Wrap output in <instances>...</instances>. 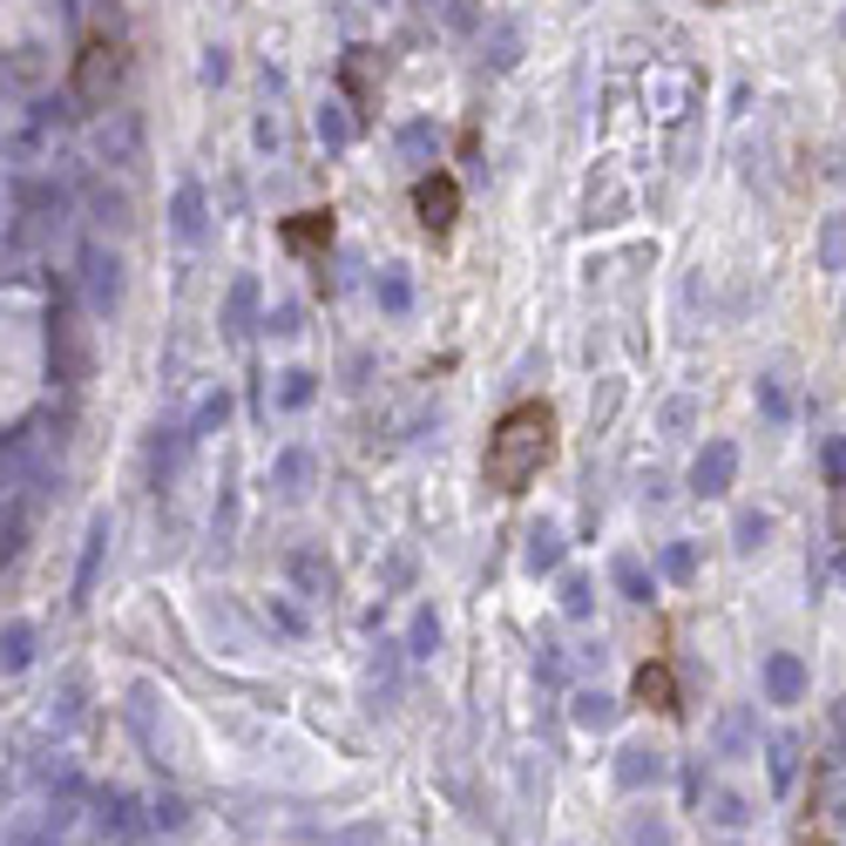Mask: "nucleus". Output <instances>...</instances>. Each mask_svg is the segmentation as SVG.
Segmentation results:
<instances>
[{
  "mask_svg": "<svg viewBox=\"0 0 846 846\" xmlns=\"http://www.w3.org/2000/svg\"><path fill=\"white\" fill-rule=\"evenodd\" d=\"M555 454V413L542 400H522V406H508L494 420V434H488V461H481V481L494 494H522Z\"/></svg>",
  "mask_w": 846,
  "mask_h": 846,
  "instance_id": "obj_1",
  "label": "nucleus"
},
{
  "mask_svg": "<svg viewBox=\"0 0 846 846\" xmlns=\"http://www.w3.org/2000/svg\"><path fill=\"white\" fill-rule=\"evenodd\" d=\"M766 691H773V705H799V691H806V663L799 657H766Z\"/></svg>",
  "mask_w": 846,
  "mask_h": 846,
  "instance_id": "obj_6",
  "label": "nucleus"
},
{
  "mask_svg": "<svg viewBox=\"0 0 846 846\" xmlns=\"http://www.w3.org/2000/svg\"><path fill=\"white\" fill-rule=\"evenodd\" d=\"M617 582L630 589L637 603H650V576H643V562H637V555H623V562H617Z\"/></svg>",
  "mask_w": 846,
  "mask_h": 846,
  "instance_id": "obj_10",
  "label": "nucleus"
},
{
  "mask_svg": "<svg viewBox=\"0 0 846 846\" xmlns=\"http://www.w3.org/2000/svg\"><path fill=\"white\" fill-rule=\"evenodd\" d=\"M116 81H122V48L96 35L89 48H81V61H75V102H89V109H102V102L116 96Z\"/></svg>",
  "mask_w": 846,
  "mask_h": 846,
  "instance_id": "obj_2",
  "label": "nucleus"
},
{
  "mask_svg": "<svg viewBox=\"0 0 846 846\" xmlns=\"http://www.w3.org/2000/svg\"><path fill=\"white\" fill-rule=\"evenodd\" d=\"M731 474H738L731 441H711V447L698 454V468H691V488H698V494H725V488H731Z\"/></svg>",
  "mask_w": 846,
  "mask_h": 846,
  "instance_id": "obj_4",
  "label": "nucleus"
},
{
  "mask_svg": "<svg viewBox=\"0 0 846 846\" xmlns=\"http://www.w3.org/2000/svg\"><path fill=\"white\" fill-rule=\"evenodd\" d=\"M826 474H833V488H846V434L826 441Z\"/></svg>",
  "mask_w": 846,
  "mask_h": 846,
  "instance_id": "obj_11",
  "label": "nucleus"
},
{
  "mask_svg": "<svg viewBox=\"0 0 846 846\" xmlns=\"http://www.w3.org/2000/svg\"><path fill=\"white\" fill-rule=\"evenodd\" d=\"M819 258H826V272H846V217H826V237H819Z\"/></svg>",
  "mask_w": 846,
  "mask_h": 846,
  "instance_id": "obj_9",
  "label": "nucleus"
},
{
  "mask_svg": "<svg viewBox=\"0 0 846 846\" xmlns=\"http://www.w3.org/2000/svg\"><path fill=\"white\" fill-rule=\"evenodd\" d=\"M738 535H745V549H751L758 535H766V515H738Z\"/></svg>",
  "mask_w": 846,
  "mask_h": 846,
  "instance_id": "obj_15",
  "label": "nucleus"
},
{
  "mask_svg": "<svg viewBox=\"0 0 846 846\" xmlns=\"http://www.w3.org/2000/svg\"><path fill=\"white\" fill-rule=\"evenodd\" d=\"M555 562H562V535H555V529H535V535H529V569L542 576V569H555Z\"/></svg>",
  "mask_w": 846,
  "mask_h": 846,
  "instance_id": "obj_8",
  "label": "nucleus"
},
{
  "mask_svg": "<svg viewBox=\"0 0 846 846\" xmlns=\"http://www.w3.org/2000/svg\"><path fill=\"white\" fill-rule=\"evenodd\" d=\"M758 400H766V413H773V420H786V393H779L773 380H766V386H758Z\"/></svg>",
  "mask_w": 846,
  "mask_h": 846,
  "instance_id": "obj_14",
  "label": "nucleus"
},
{
  "mask_svg": "<svg viewBox=\"0 0 846 846\" xmlns=\"http://www.w3.org/2000/svg\"><path fill=\"white\" fill-rule=\"evenodd\" d=\"M413 210H420V224H427L434 237H447V230H454V210H461V184L447 177V169L420 177V190H413Z\"/></svg>",
  "mask_w": 846,
  "mask_h": 846,
  "instance_id": "obj_3",
  "label": "nucleus"
},
{
  "mask_svg": "<svg viewBox=\"0 0 846 846\" xmlns=\"http://www.w3.org/2000/svg\"><path fill=\"white\" fill-rule=\"evenodd\" d=\"M576 718L582 725H610V698H576Z\"/></svg>",
  "mask_w": 846,
  "mask_h": 846,
  "instance_id": "obj_12",
  "label": "nucleus"
},
{
  "mask_svg": "<svg viewBox=\"0 0 846 846\" xmlns=\"http://www.w3.org/2000/svg\"><path fill=\"white\" fill-rule=\"evenodd\" d=\"M285 244H292V250H318V244H332V210H305L298 224H285Z\"/></svg>",
  "mask_w": 846,
  "mask_h": 846,
  "instance_id": "obj_7",
  "label": "nucleus"
},
{
  "mask_svg": "<svg viewBox=\"0 0 846 846\" xmlns=\"http://www.w3.org/2000/svg\"><path fill=\"white\" fill-rule=\"evenodd\" d=\"M773 779H779V786L793 779V738H773Z\"/></svg>",
  "mask_w": 846,
  "mask_h": 846,
  "instance_id": "obj_13",
  "label": "nucleus"
},
{
  "mask_svg": "<svg viewBox=\"0 0 846 846\" xmlns=\"http://www.w3.org/2000/svg\"><path fill=\"white\" fill-rule=\"evenodd\" d=\"M630 698L670 718V711H677V677H670L663 663H643V670H637V685H630Z\"/></svg>",
  "mask_w": 846,
  "mask_h": 846,
  "instance_id": "obj_5",
  "label": "nucleus"
}]
</instances>
